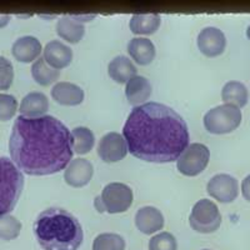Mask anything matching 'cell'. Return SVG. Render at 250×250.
Wrapping results in <instances>:
<instances>
[{"label":"cell","instance_id":"6da1fadb","mask_svg":"<svg viewBox=\"0 0 250 250\" xmlns=\"http://www.w3.org/2000/svg\"><path fill=\"white\" fill-rule=\"evenodd\" d=\"M9 153L14 164L28 175L59 173L73 160L71 131L53 115H19L12 126Z\"/></svg>","mask_w":250,"mask_h":250},{"label":"cell","instance_id":"7a4b0ae2","mask_svg":"<svg viewBox=\"0 0 250 250\" xmlns=\"http://www.w3.org/2000/svg\"><path fill=\"white\" fill-rule=\"evenodd\" d=\"M131 155L148 163H171L188 148L190 135L185 120L162 103L135 106L123 128Z\"/></svg>","mask_w":250,"mask_h":250},{"label":"cell","instance_id":"3957f363","mask_svg":"<svg viewBox=\"0 0 250 250\" xmlns=\"http://www.w3.org/2000/svg\"><path fill=\"white\" fill-rule=\"evenodd\" d=\"M33 229L44 250H78L84 239L79 220L62 208H48L42 211Z\"/></svg>","mask_w":250,"mask_h":250},{"label":"cell","instance_id":"277c9868","mask_svg":"<svg viewBox=\"0 0 250 250\" xmlns=\"http://www.w3.org/2000/svg\"><path fill=\"white\" fill-rule=\"evenodd\" d=\"M24 188V175L12 159L0 156V215L14 210Z\"/></svg>","mask_w":250,"mask_h":250},{"label":"cell","instance_id":"5b68a950","mask_svg":"<svg viewBox=\"0 0 250 250\" xmlns=\"http://www.w3.org/2000/svg\"><path fill=\"white\" fill-rule=\"evenodd\" d=\"M133 204V190L124 183H110L105 185L102 194L95 198L94 207L99 213H124Z\"/></svg>","mask_w":250,"mask_h":250},{"label":"cell","instance_id":"8992f818","mask_svg":"<svg viewBox=\"0 0 250 250\" xmlns=\"http://www.w3.org/2000/svg\"><path fill=\"white\" fill-rule=\"evenodd\" d=\"M242 123V111L238 106L231 104H223L210 109L205 114V130L210 134H229L235 130Z\"/></svg>","mask_w":250,"mask_h":250},{"label":"cell","instance_id":"52a82bcc","mask_svg":"<svg viewBox=\"0 0 250 250\" xmlns=\"http://www.w3.org/2000/svg\"><path fill=\"white\" fill-rule=\"evenodd\" d=\"M189 224L196 233H215L222 224V214L215 203L208 199H200L191 209Z\"/></svg>","mask_w":250,"mask_h":250},{"label":"cell","instance_id":"ba28073f","mask_svg":"<svg viewBox=\"0 0 250 250\" xmlns=\"http://www.w3.org/2000/svg\"><path fill=\"white\" fill-rule=\"evenodd\" d=\"M210 160V150L202 143L189 144L176 160V168L185 176H196L205 170Z\"/></svg>","mask_w":250,"mask_h":250},{"label":"cell","instance_id":"9c48e42d","mask_svg":"<svg viewBox=\"0 0 250 250\" xmlns=\"http://www.w3.org/2000/svg\"><path fill=\"white\" fill-rule=\"evenodd\" d=\"M208 194L219 203H233L238 198V180L229 174H216L207 185Z\"/></svg>","mask_w":250,"mask_h":250},{"label":"cell","instance_id":"30bf717a","mask_svg":"<svg viewBox=\"0 0 250 250\" xmlns=\"http://www.w3.org/2000/svg\"><path fill=\"white\" fill-rule=\"evenodd\" d=\"M128 145L122 134L110 131L103 135L98 144V155L105 163H118L128 154Z\"/></svg>","mask_w":250,"mask_h":250},{"label":"cell","instance_id":"8fae6325","mask_svg":"<svg viewBox=\"0 0 250 250\" xmlns=\"http://www.w3.org/2000/svg\"><path fill=\"white\" fill-rule=\"evenodd\" d=\"M196 43L203 55L208 58H215L224 53L227 38L220 29L215 26H207L200 30Z\"/></svg>","mask_w":250,"mask_h":250},{"label":"cell","instance_id":"7c38bea8","mask_svg":"<svg viewBox=\"0 0 250 250\" xmlns=\"http://www.w3.org/2000/svg\"><path fill=\"white\" fill-rule=\"evenodd\" d=\"M94 174V167L89 160L75 158L64 171V180L73 188H83L89 184Z\"/></svg>","mask_w":250,"mask_h":250},{"label":"cell","instance_id":"4fadbf2b","mask_svg":"<svg viewBox=\"0 0 250 250\" xmlns=\"http://www.w3.org/2000/svg\"><path fill=\"white\" fill-rule=\"evenodd\" d=\"M135 225L143 234L151 235L164 228V216L156 208L143 207L135 214Z\"/></svg>","mask_w":250,"mask_h":250},{"label":"cell","instance_id":"5bb4252c","mask_svg":"<svg viewBox=\"0 0 250 250\" xmlns=\"http://www.w3.org/2000/svg\"><path fill=\"white\" fill-rule=\"evenodd\" d=\"M43 58L51 68L60 70L69 65L73 60V50L60 40H51L43 50Z\"/></svg>","mask_w":250,"mask_h":250},{"label":"cell","instance_id":"9a60e30c","mask_svg":"<svg viewBox=\"0 0 250 250\" xmlns=\"http://www.w3.org/2000/svg\"><path fill=\"white\" fill-rule=\"evenodd\" d=\"M42 51H43V46L39 39L31 35L18 38L12 45L13 57L20 62H35Z\"/></svg>","mask_w":250,"mask_h":250},{"label":"cell","instance_id":"2e32d148","mask_svg":"<svg viewBox=\"0 0 250 250\" xmlns=\"http://www.w3.org/2000/svg\"><path fill=\"white\" fill-rule=\"evenodd\" d=\"M51 98L60 105L75 106L84 100V90L74 83L59 82L50 90Z\"/></svg>","mask_w":250,"mask_h":250},{"label":"cell","instance_id":"e0dca14e","mask_svg":"<svg viewBox=\"0 0 250 250\" xmlns=\"http://www.w3.org/2000/svg\"><path fill=\"white\" fill-rule=\"evenodd\" d=\"M49 110V100L42 91H31L21 99L19 105L20 115L26 118H39L46 115Z\"/></svg>","mask_w":250,"mask_h":250},{"label":"cell","instance_id":"ac0fdd59","mask_svg":"<svg viewBox=\"0 0 250 250\" xmlns=\"http://www.w3.org/2000/svg\"><path fill=\"white\" fill-rule=\"evenodd\" d=\"M151 95V84L146 78L135 75L125 86V97L131 105L140 106L146 103Z\"/></svg>","mask_w":250,"mask_h":250},{"label":"cell","instance_id":"d6986e66","mask_svg":"<svg viewBox=\"0 0 250 250\" xmlns=\"http://www.w3.org/2000/svg\"><path fill=\"white\" fill-rule=\"evenodd\" d=\"M128 53L139 65H149L156 54L155 45L148 38H133L128 44Z\"/></svg>","mask_w":250,"mask_h":250},{"label":"cell","instance_id":"ffe728a7","mask_svg":"<svg viewBox=\"0 0 250 250\" xmlns=\"http://www.w3.org/2000/svg\"><path fill=\"white\" fill-rule=\"evenodd\" d=\"M137 68L134 62L125 55H119L110 60L108 65L109 77L119 84H125L137 75Z\"/></svg>","mask_w":250,"mask_h":250},{"label":"cell","instance_id":"44dd1931","mask_svg":"<svg viewBox=\"0 0 250 250\" xmlns=\"http://www.w3.org/2000/svg\"><path fill=\"white\" fill-rule=\"evenodd\" d=\"M57 33L62 39L70 44H78L85 34V26L70 15H62L57 23Z\"/></svg>","mask_w":250,"mask_h":250},{"label":"cell","instance_id":"7402d4cb","mask_svg":"<svg viewBox=\"0 0 250 250\" xmlns=\"http://www.w3.org/2000/svg\"><path fill=\"white\" fill-rule=\"evenodd\" d=\"M162 18L156 13H148V14H134L129 23L131 33L135 35H151L158 31Z\"/></svg>","mask_w":250,"mask_h":250},{"label":"cell","instance_id":"603a6c76","mask_svg":"<svg viewBox=\"0 0 250 250\" xmlns=\"http://www.w3.org/2000/svg\"><path fill=\"white\" fill-rule=\"evenodd\" d=\"M249 93L247 86L240 82L231 80L228 82L222 89V100L224 104H231L239 109L247 105Z\"/></svg>","mask_w":250,"mask_h":250},{"label":"cell","instance_id":"cb8c5ba5","mask_svg":"<svg viewBox=\"0 0 250 250\" xmlns=\"http://www.w3.org/2000/svg\"><path fill=\"white\" fill-rule=\"evenodd\" d=\"M31 75L39 85L48 86L59 79L60 70L51 68L43 57H39L31 65Z\"/></svg>","mask_w":250,"mask_h":250},{"label":"cell","instance_id":"d4e9b609","mask_svg":"<svg viewBox=\"0 0 250 250\" xmlns=\"http://www.w3.org/2000/svg\"><path fill=\"white\" fill-rule=\"evenodd\" d=\"M71 137H73L74 153L84 155V154H88L89 151L93 150L94 144H95V137L89 128L77 126L71 130Z\"/></svg>","mask_w":250,"mask_h":250},{"label":"cell","instance_id":"484cf974","mask_svg":"<svg viewBox=\"0 0 250 250\" xmlns=\"http://www.w3.org/2000/svg\"><path fill=\"white\" fill-rule=\"evenodd\" d=\"M125 240L115 233H103L94 239L91 250H124Z\"/></svg>","mask_w":250,"mask_h":250},{"label":"cell","instance_id":"4316f807","mask_svg":"<svg viewBox=\"0 0 250 250\" xmlns=\"http://www.w3.org/2000/svg\"><path fill=\"white\" fill-rule=\"evenodd\" d=\"M21 230V223L19 219L10 214L0 215V239H3L5 242L13 240L18 238Z\"/></svg>","mask_w":250,"mask_h":250},{"label":"cell","instance_id":"83f0119b","mask_svg":"<svg viewBox=\"0 0 250 250\" xmlns=\"http://www.w3.org/2000/svg\"><path fill=\"white\" fill-rule=\"evenodd\" d=\"M149 250H178V242L173 234L162 231L149 240Z\"/></svg>","mask_w":250,"mask_h":250},{"label":"cell","instance_id":"f1b7e54d","mask_svg":"<svg viewBox=\"0 0 250 250\" xmlns=\"http://www.w3.org/2000/svg\"><path fill=\"white\" fill-rule=\"evenodd\" d=\"M18 111V100L12 94H0V120L8 122Z\"/></svg>","mask_w":250,"mask_h":250},{"label":"cell","instance_id":"f546056e","mask_svg":"<svg viewBox=\"0 0 250 250\" xmlns=\"http://www.w3.org/2000/svg\"><path fill=\"white\" fill-rule=\"evenodd\" d=\"M14 80V68L8 58L0 55V90H8Z\"/></svg>","mask_w":250,"mask_h":250},{"label":"cell","instance_id":"4dcf8cb0","mask_svg":"<svg viewBox=\"0 0 250 250\" xmlns=\"http://www.w3.org/2000/svg\"><path fill=\"white\" fill-rule=\"evenodd\" d=\"M242 193L245 200L250 202V175H248L242 182Z\"/></svg>","mask_w":250,"mask_h":250},{"label":"cell","instance_id":"1f68e13d","mask_svg":"<svg viewBox=\"0 0 250 250\" xmlns=\"http://www.w3.org/2000/svg\"><path fill=\"white\" fill-rule=\"evenodd\" d=\"M71 18H73V19L74 20H77V21H79V23H84V21H90V20H93L94 18L97 17V15L95 14H86V15H84V14H75V15H70Z\"/></svg>","mask_w":250,"mask_h":250},{"label":"cell","instance_id":"d6a6232c","mask_svg":"<svg viewBox=\"0 0 250 250\" xmlns=\"http://www.w3.org/2000/svg\"><path fill=\"white\" fill-rule=\"evenodd\" d=\"M10 14H0V28H4L10 21Z\"/></svg>","mask_w":250,"mask_h":250},{"label":"cell","instance_id":"836d02e7","mask_svg":"<svg viewBox=\"0 0 250 250\" xmlns=\"http://www.w3.org/2000/svg\"><path fill=\"white\" fill-rule=\"evenodd\" d=\"M247 37H248V39L250 40V25L248 26V29H247Z\"/></svg>","mask_w":250,"mask_h":250},{"label":"cell","instance_id":"e575fe53","mask_svg":"<svg viewBox=\"0 0 250 250\" xmlns=\"http://www.w3.org/2000/svg\"><path fill=\"white\" fill-rule=\"evenodd\" d=\"M202 250H210V249H202Z\"/></svg>","mask_w":250,"mask_h":250}]
</instances>
